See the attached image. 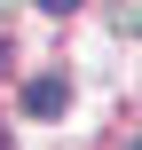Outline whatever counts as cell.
Returning <instances> with one entry per match:
<instances>
[{"label":"cell","instance_id":"obj_1","mask_svg":"<svg viewBox=\"0 0 142 150\" xmlns=\"http://www.w3.org/2000/svg\"><path fill=\"white\" fill-rule=\"evenodd\" d=\"M63 103H71V95H63V79H55V71H40V79L24 87V111H32V119H63Z\"/></svg>","mask_w":142,"mask_h":150},{"label":"cell","instance_id":"obj_2","mask_svg":"<svg viewBox=\"0 0 142 150\" xmlns=\"http://www.w3.org/2000/svg\"><path fill=\"white\" fill-rule=\"evenodd\" d=\"M40 8H47V16H71V8H79V0H40Z\"/></svg>","mask_w":142,"mask_h":150}]
</instances>
